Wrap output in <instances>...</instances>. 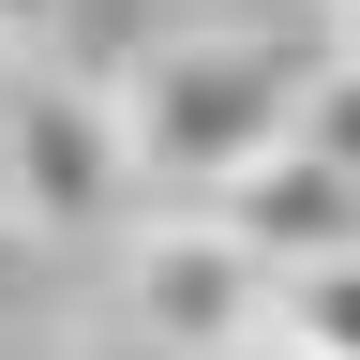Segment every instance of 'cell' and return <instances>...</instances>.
Returning <instances> with one entry per match:
<instances>
[{"mask_svg": "<svg viewBox=\"0 0 360 360\" xmlns=\"http://www.w3.org/2000/svg\"><path fill=\"white\" fill-rule=\"evenodd\" d=\"M345 30H285V15H240V30H180L150 60L120 75V135H135V180H165V195H225V180H255L270 150L300 135L315 75H330Z\"/></svg>", "mask_w": 360, "mask_h": 360, "instance_id": "6da1fadb", "label": "cell"}, {"mask_svg": "<svg viewBox=\"0 0 360 360\" xmlns=\"http://www.w3.org/2000/svg\"><path fill=\"white\" fill-rule=\"evenodd\" d=\"M120 300H135V330H150L165 360H255L270 330H285V270H270L210 195H180L150 240H135Z\"/></svg>", "mask_w": 360, "mask_h": 360, "instance_id": "7a4b0ae2", "label": "cell"}, {"mask_svg": "<svg viewBox=\"0 0 360 360\" xmlns=\"http://www.w3.org/2000/svg\"><path fill=\"white\" fill-rule=\"evenodd\" d=\"M0 195L15 225H105L135 195V135H120V90H75V75H15L0 90Z\"/></svg>", "mask_w": 360, "mask_h": 360, "instance_id": "3957f363", "label": "cell"}, {"mask_svg": "<svg viewBox=\"0 0 360 360\" xmlns=\"http://www.w3.org/2000/svg\"><path fill=\"white\" fill-rule=\"evenodd\" d=\"M210 210L240 225V240H255L270 270H315V255H360V180H345L330 150H300V135H285V150H270L255 180H225Z\"/></svg>", "mask_w": 360, "mask_h": 360, "instance_id": "277c9868", "label": "cell"}, {"mask_svg": "<svg viewBox=\"0 0 360 360\" xmlns=\"http://www.w3.org/2000/svg\"><path fill=\"white\" fill-rule=\"evenodd\" d=\"M285 330H300V345H330V360H360V255L285 270Z\"/></svg>", "mask_w": 360, "mask_h": 360, "instance_id": "5b68a950", "label": "cell"}, {"mask_svg": "<svg viewBox=\"0 0 360 360\" xmlns=\"http://www.w3.org/2000/svg\"><path fill=\"white\" fill-rule=\"evenodd\" d=\"M300 150H330L360 180V45H330V75H315V105H300Z\"/></svg>", "mask_w": 360, "mask_h": 360, "instance_id": "8992f818", "label": "cell"}, {"mask_svg": "<svg viewBox=\"0 0 360 360\" xmlns=\"http://www.w3.org/2000/svg\"><path fill=\"white\" fill-rule=\"evenodd\" d=\"M45 15H60V0H0V30H45Z\"/></svg>", "mask_w": 360, "mask_h": 360, "instance_id": "52a82bcc", "label": "cell"}, {"mask_svg": "<svg viewBox=\"0 0 360 360\" xmlns=\"http://www.w3.org/2000/svg\"><path fill=\"white\" fill-rule=\"evenodd\" d=\"M255 360H330V345H300V330H270V345H255Z\"/></svg>", "mask_w": 360, "mask_h": 360, "instance_id": "ba28073f", "label": "cell"}]
</instances>
